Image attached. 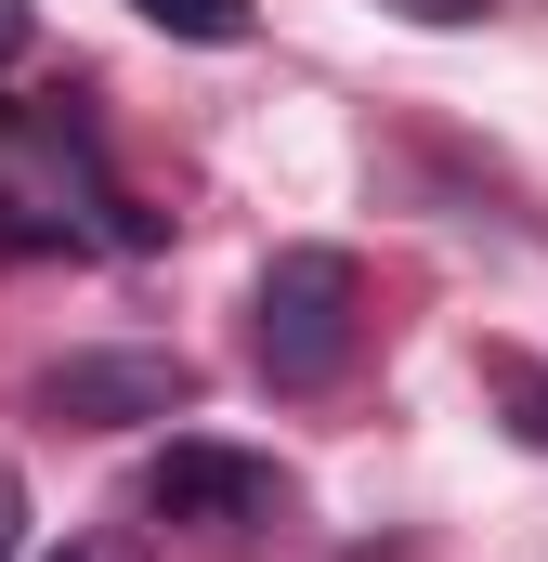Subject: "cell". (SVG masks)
Listing matches in <instances>:
<instances>
[{
    "instance_id": "cell-1",
    "label": "cell",
    "mask_w": 548,
    "mask_h": 562,
    "mask_svg": "<svg viewBox=\"0 0 548 562\" xmlns=\"http://www.w3.org/2000/svg\"><path fill=\"white\" fill-rule=\"evenodd\" d=\"M353 262L340 249H274L262 288H249V353H262L274 393H327L353 367Z\"/></svg>"
},
{
    "instance_id": "cell-2",
    "label": "cell",
    "mask_w": 548,
    "mask_h": 562,
    "mask_svg": "<svg viewBox=\"0 0 548 562\" xmlns=\"http://www.w3.org/2000/svg\"><path fill=\"white\" fill-rule=\"evenodd\" d=\"M274 497H287V471L249 458V445H209V431L157 445V471H144V510L157 524H262Z\"/></svg>"
},
{
    "instance_id": "cell-3",
    "label": "cell",
    "mask_w": 548,
    "mask_h": 562,
    "mask_svg": "<svg viewBox=\"0 0 548 562\" xmlns=\"http://www.w3.org/2000/svg\"><path fill=\"white\" fill-rule=\"evenodd\" d=\"M39 406L79 431H132V419H183L196 406V367L183 353H66L53 380H39Z\"/></svg>"
},
{
    "instance_id": "cell-4",
    "label": "cell",
    "mask_w": 548,
    "mask_h": 562,
    "mask_svg": "<svg viewBox=\"0 0 548 562\" xmlns=\"http://www.w3.org/2000/svg\"><path fill=\"white\" fill-rule=\"evenodd\" d=\"M144 26H170V40H209V53H222V40H249V0H132Z\"/></svg>"
},
{
    "instance_id": "cell-5",
    "label": "cell",
    "mask_w": 548,
    "mask_h": 562,
    "mask_svg": "<svg viewBox=\"0 0 548 562\" xmlns=\"http://www.w3.org/2000/svg\"><path fill=\"white\" fill-rule=\"evenodd\" d=\"M483 380H496V393H510V419L548 445V367H523V353H483Z\"/></svg>"
},
{
    "instance_id": "cell-6",
    "label": "cell",
    "mask_w": 548,
    "mask_h": 562,
    "mask_svg": "<svg viewBox=\"0 0 548 562\" xmlns=\"http://www.w3.org/2000/svg\"><path fill=\"white\" fill-rule=\"evenodd\" d=\"M392 13H406V26H483L496 0H392Z\"/></svg>"
},
{
    "instance_id": "cell-7",
    "label": "cell",
    "mask_w": 548,
    "mask_h": 562,
    "mask_svg": "<svg viewBox=\"0 0 548 562\" xmlns=\"http://www.w3.org/2000/svg\"><path fill=\"white\" fill-rule=\"evenodd\" d=\"M13 537H26V484H13V458H0V562H13Z\"/></svg>"
},
{
    "instance_id": "cell-8",
    "label": "cell",
    "mask_w": 548,
    "mask_h": 562,
    "mask_svg": "<svg viewBox=\"0 0 548 562\" xmlns=\"http://www.w3.org/2000/svg\"><path fill=\"white\" fill-rule=\"evenodd\" d=\"M66 562H144L132 537H66Z\"/></svg>"
},
{
    "instance_id": "cell-9",
    "label": "cell",
    "mask_w": 548,
    "mask_h": 562,
    "mask_svg": "<svg viewBox=\"0 0 548 562\" xmlns=\"http://www.w3.org/2000/svg\"><path fill=\"white\" fill-rule=\"evenodd\" d=\"M13 53H26V0H0V66H13Z\"/></svg>"
}]
</instances>
